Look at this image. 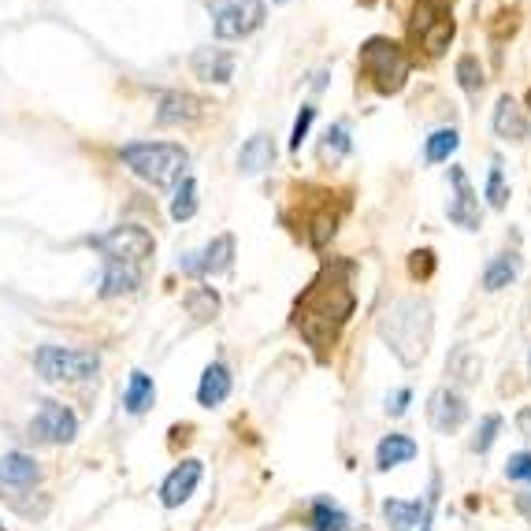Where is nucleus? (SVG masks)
Segmentation results:
<instances>
[{
	"mask_svg": "<svg viewBox=\"0 0 531 531\" xmlns=\"http://www.w3.org/2000/svg\"><path fill=\"white\" fill-rule=\"evenodd\" d=\"M350 275H353L350 260H331L324 272L309 283V290L298 298V305H294V324H298L301 338L316 353H327L335 346L346 320L357 309Z\"/></svg>",
	"mask_w": 531,
	"mask_h": 531,
	"instance_id": "f257e3e1",
	"label": "nucleus"
},
{
	"mask_svg": "<svg viewBox=\"0 0 531 531\" xmlns=\"http://www.w3.org/2000/svg\"><path fill=\"white\" fill-rule=\"evenodd\" d=\"M383 338L390 342V350L398 353L405 364H416L428 353V338H431V309L420 301H394L379 324Z\"/></svg>",
	"mask_w": 531,
	"mask_h": 531,
	"instance_id": "f03ea898",
	"label": "nucleus"
},
{
	"mask_svg": "<svg viewBox=\"0 0 531 531\" xmlns=\"http://www.w3.org/2000/svg\"><path fill=\"white\" fill-rule=\"evenodd\" d=\"M119 160L149 186H171L182 179L190 153L175 142H130L119 149Z\"/></svg>",
	"mask_w": 531,
	"mask_h": 531,
	"instance_id": "7ed1b4c3",
	"label": "nucleus"
},
{
	"mask_svg": "<svg viewBox=\"0 0 531 531\" xmlns=\"http://www.w3.org/2000/svg\"><path fill=\"white\" fill-rule=\"evenodd\" d=\"M409 52L390 38H368L361 45V71L364 78L372 82V90L383 93V97H394V93L405 90L409 82Z\"/></svg>",
	"mask_w": 531,
	"mask_h": 531,
	"instance_id": "20e7f679",
	"label": "nucleus"
},
{
	"mask_svg": "<svg viewBox=\"0 0 531 531\" xmlns=\"http://www.w3.org/2000/svg\"><path fill=\"white\" fill-rule=\"evenodd\" d=\"M454 15L446 0H416L413 19H409V34L428 56H442L454 41Z\"/></svg>",
	"mask_w": 531,
	"mask_h": 531,
	"instance_id": "39448f33",
	"label": "nucleus"
},
{
	"mask_svg": "<svg viewBox=\"0 0 531 531\" xmlns=\"http://www.w3.org/2000/svg\"><path fill=\"white\" fill-rule=\"evenodd\" d=\"M34 368L49 383H86L101 372V357L93 350H64V346H41L34 353Z\"/></svg>",
	"mask_w": 531,
	"mask_h": 531,
	"instance_id": "423d86ee",
	"label": "nucleus"
},
{
	"mask_svg": "<svg viewBox=\"0 0 531 531\" xmlns=\"http://www.w3.org/2000/svg\"><path fill=\"white\" fill-rule=\"evenodd\" d=\"M90 246L101 249L104 257L116 260V264H130V268H138L145 257H153L156 238L145 231V227H138V223H119V227H112V231L90 238Z\"/></svg>",
	"mask_w": 531,
	"mask_h": 531,
	"instance_id": "0eeeda50",
	"label": "nucleus"
},
{
	"mask_svg": "<svg viewBox=\"0 0 531 531\" xmlns=\"http://www.w3.org/2000/svg\"><path fill=\"white\" fill-rule=\"evenodd\" d=\"M264 26V4L260 0H234V4H223L220 12H216V38L220 41H238V38H249L253 30Z\"/></svg>",
	"mask_w": 531,
	"mask_h": 531,
	"instance_id": "6e6552de",
	"label": "nucleus"
},
{
	"mask_svg": "<svg viewBox=\"0 0 531 531\" xmlns=\"http://www.w3.org/2000/svg\"><path fill=\"white\" fill-rule=\"evenodd\" d=\"M30 435L38 442H49V446H64V442H75L78 435V416L60 402H41V409L30 420Z\"/></svg>",
	"mask_w": 531,
	"mask_h": 531,
	"instance_id": "1a4fd4ad",
	"label": "nucleus"
},
{
	"mask_svg": "<svg viewBox=\"0 0 531 531\" xmlns=\"http://www.w3.org/2000/svg\"><path fill=\"white\" fill-rule=\"evenodd\" d=\"M231 260H234V238L231 234H216L201 253H186L179 264L182 272L190 275H220L231 268Z\"/></svg>",
	"mask_w": 531,
	"mask_h": 531,
	"instance_id": "9d476101",
	"label": "nucleus"
},
{
	"mask_svg": "<svg viewBox=\"0 0 531 531\" xmlns=\"http://www.w3.org/2000/svg\"><path fill=\"white\" fill-rule=\"evenodd\" d=\"M450 179H454V201L446 208V216L450 223L457 227H465V231H480V197L472 190V182H468L465 168H450Z\"/></svg>",
	"mask_w": 531,
	"mask_h": 531,
	"instance_id": "9b49d317",
	"label": "nucleus"
},
{
	"mask_svg": "<svg viewBox=\"0 0 531 531\" xmlns=\"http://www.w3.org/2000/svg\"><path fill=\"white\" fill-rule=\"evenodd\" d=\"M468 420V405L465 398L457 394V390L450 387H442L431 394V402H428V424L439 435H450V431H457L461 424Z\"/></svg>",
	"mask_w": 531,
	"mask_h": 531,
	"instance_id": "f8f14e48",
	"label": "nucleus"
},
{
	"mask_svg": "<svg viewBox=\"0 0 531 531\" xmlns=\"http://www.w3.org/2000/svg\"><path fill=\"white\" fill-rule=\"evenodd\" d=\"M201 116H205V101L194 97V93H182V90L160 93V104H156V123H160V127L197 123Z\"/></svg>",
	"mask_w": 531,
	"mask_h": 531,
	"instance_id": "ddd939ff",
	"label": "nucleus"
},
{
	"mask_svg": "<svg viewBox=\"0 0 531 531\" xmlns=\"http://www.w3.org/2000/svg\"><path fill=\"white\" fill-rule=\"evenodd\" d=\"M201 461H182L179 468H171L168 480L160 483V502H164V509H175L182 506L190 494L197 491V483H201Z\"/></svg>",
	"mask_w": 531,
	"mask_h": 531,
	"instance_id": "4468645a",
	"label": "nucleus"
},
{
	"mask_svg": "<svg viewBox=\"0 0 531 531\" xmlns=\"http://www.w3.org/2000/svg\"><path fill=\"white\" fill-rule=\"evenodd\" d=\"M491 127H494V134H498V138H506V142H524V138L531 134L528 112H524V108H520L509 93H502L498 104H494Z\"/></svg>",
	"mask_w": 531,
	"mask_h": 531,
	"instance_id": "2eb2a0df",
	"label": "nucleus"
},
{
	"mask_svg": "<svg viewBox=\"0 0 531 531\" xmlns=\"http://www.w3.org/2000/svg\"><path fill=\"white\" fill-rule=\"evenodd\" d=\"M190 67H194V75L208 86H227L234 78V56L227 49H197L190 56Z\"/></svg>",
	"mask_w": 531,
	"mask_h": 531,
	"instance_id": "dca6fc26",
	"label": "nucleus"
},
{
	"mask_svg": "<svg viewBox=\"0 0 531 531\" xmlns=\"http://www.w3.org/2000/svg\"><path fill=\"white\" fill-rule=\"evenodd\" d=\"M38 480H41V468L30 454L12 450V454L0 457V487H12V491H19V487H34Z\"/></svg>",
	"mask_w": 531,
	"mask_h": 531,
	"instance_id": "f3484780",
	"label": "nucleus"
},
{
	"mask_svg": "<svg viewBox=\"0 0 531 531\" xmlns=\"http://www.w3.org/2000/svg\"><path fill=\"white\" fill-rule=\"evenodd\" d=\"M231 398V372H227V364H208L205 372H201V383H197V402L205 405V409H216Z\"/></svg>",
	"mask_w": 531,
	"mask_h": 531,
	"instance_id": "a211bd4d",
	"label": "nucleus"
},
{
	"mask_svg": "<svg viewBox=\"0 0 531 531\" xmlns=\"http://www.w3.org/2000/svg\"><path fill=\"white\" fill-rule=\"evenodd\" d=\"M435 502V498H431ZM431 502H402V498H387L383 502V520H387L394 531H409L416 528V524H424V517L431 513Z\"/></svg>",
	"mask_w": 531,
	"mask_h": 531,
	"instance_id": "6ab92c4d",
	"label": "nucleus"
},
{
	"mask_svg": "<svg viewBox=\"0 0 531 531\" xmlns=\"http://www.w3.org/2000/svg\"><path fill=\"white\" fill-rule=\"evenodd\" d=\"M272 164H275V145L268 134H253L242 145V153H238V171L242 175H260V171H268Z\"/></svg>",
	"mask_w": 531,
	"mask_h": 531,
	"instance_id": "aec40b11",
	"label": "nucleus"
},
{
	"mask_svg": "<svg viewBox=\"0 0 531 531\" xmlns=\"http://www.w3.org/2000/svg\"><path fill=\"white\" fill-rule=\"evenodd\" d=\"M416 457V442L409 435H383L376 446V468L379 472H390L398 465H409Z\"/></svg>",
	"mask_w": 531,
	"mask_h": 531,
	"instance_id": "412c9836",
	"label": "nucleus"
},
{
	"mask_svg": "<svg viewBox=\"0 0 531 531\" xmlns=\"http://www.w3.org/2000/svg\"><path fill=\"white\" fill-rule=\"evenodd\" d=\"M138 283H142V272H138V268L108 260V264H104V275H101V298H119V294H134V290H138Z\"/></svg>",
	"mask_w": 531,
	"mask_h": 531,
	"instance_id": "4be33fe9",
	"label": "nucleus"
},
{
	"mask_svg": "<svg viewBox=\"0 0 531 531\" xmlns=\"http://www.w3.org/2000/svg\"><path fill=\"white\" fill-rule=\"evenodd\" d=\"M156 402V383L145 372H130V383L127 390H123V409H127L130 416H142L149 405Z\"/></svg>",
	"mask_w": 531,
	"mask_h": 531,
	"instance_id": "5701e85b",
	"label": "nucleus"
},
{
	"mask_svg": "<svg viewBox=\"0 0 531 531\" xmlns=\"http://www.w3.org/2000/svg\"><path fill=\"white\" fill-rule=\"evenodd\" d=\"M517 275H520L517 253H498V257L483 268V286H487V290H502V286H509Z\"/></svg>",
	"mask_w": 531,
	"mask_h": 531,
	"instance_id": "b1692460",
	"label": "nucleus"
},
{
	"mask_svg": "<svg viewBox=\"0 0 531 531\" xmlns=\"http://www.w3.org/2000/svg\"><path fill=\"white\" fill-rule=\"evenodd\" d=\"M305 227H309V242L316 249H324L331 238H335L338 231V212H331V201H327L320 212H312L309 220H305Z\"/></svg>",
	"mask_w": 531,
	"mask_h": 531,
	"instance_id": "393cba45",
	"label": "nucleus"
},
{
	"mask_svg": "<svg viewBox=\"0 0 531 531\" xmlns=\"http://www.w3.org/2000/svg\"><path fill=\"white\" fill-rule=\"evenodd\" d=\"M457 145H461V134L454 127H442L435 130L428 142H424V160L428 164H442V160H450L457 153Z\"/></svg>",
	"mask_w": 531,
	"mask_h": 531,
	"instance_id": "a878e982",
	"label": "nucleus"
},
{
	"mask_svg": "<svg viewBox=\"0 0 531 531\" xmlns=\"http://www.w3.org/2000/svg\"><path fill=\"white\" fill-rule=\"evenodd\" d=\"M346 528H350V517L335 502L316 498V506H312V531H346Z\"/></svg>",
	"mask_w": 531,
	"mask_h": 531,
	"instance_id": "bb28decb",
	"label": "nucleus"
},
{
	"mask_svg": "<svg viewBox=\"0 0 531 531\" xmlns=\"http://www.w3.org/2000/svg\"><path fill=\"white\" fill-rule=\"evenodd\" d=\"M186 312H190L194 320L205 324V320H212V316L220 312V294H216L212 286H197V290L186 294Z\"/></svg>",
	"mask_w": 531,
	"mask_h": 531,
	"instance_id": "cd10ccee",
	"label": "nucleus"
},
{
	"mask_svg": "<svg viewBox=\"0 0 531 531\" xmlns=\"http://www.w3.org/2000/svg\"><path fill=\"white\" fill-rule=\"evenodd\" d=\"M194 212H197V182L190 179V175H182L179 190H175V197H171V220L186 223Z\"/></svg>",
	"mask_w": 531,
	"mask_h": 531,
	"instance_id": "c85d7f7f",
	"label": "nucleus"
},
{
	"mask_svg": "<svg viewBox=\"0 0 531 531\" xmlns=\"http://www.w3.org/2000/svg\"><path fill=\"white\" fill-rule=\"evenodd\" d=\"M353 142H350V127L346 123H335V127L324 134V145H320V156L324 160H331V164H338L342 156H350Z\"/></svg>",
	"mask_w": 531,
	"mask_h": 531,
	"instance_id": "c756f323",
	"label": "nucleus"
},
{
	"mask_svg": "<svg viewBox=\"0 0 531 531\" xmlns=\"http://www.w3.org/2000/svg\"><path fill=\"white\" fill-rule=\"evenodd\" d=\"M457 82H461V90L465 93H480L483 90V82H487V78H483V64L472 56V52L457 60Z\"/></svg>",
	"mask_w": 531,
	"mask_h": 531,
	"instance_id": "7c9ffc66",
	"label": "nucleus"
},
{
	"mask_svg": "<svg viewBox=\"0 0 531 531\" xmlns=\"http://www.w3.org/2000/svg\"><path fill=\"white\" fill-rule=\"evenodd\" d=\"M450 372H454V379H461V383H472V379L480 376V357L468 350V346H461V350L450 357Z\"/></svg>",
	"mask_w": 531,
	"mask_h": 531,
	"instance_id": "2f4dec72",
	"label": "nucleus"
},
{
	"mask_svg": "<svg viewBox=\"0 0 531 531\" xmlns=\"http://www.w3.org/2000/svg\"><path fill=\"white\" fill-rule=\"evenodd\" d=\"M506 201H509V186H506V175H502V160H494L491 175H487V205L506 208Z\"/></svg>",
	"mask_w": 531,
	"mask_h": 531,
	"instance_id": "473e14b6",
	"label": "nucleus"
},
{
	"mask_svg": "<svg viewBox=\"0 0 531 531\" xmlns=\"http://www.w3.org/2000/svg\"><path fill=\"white\" fill-rule=\"evenodd\" d=\"M498 431H502V416H487L483 428L476 431V439H472V450H476V454H487L494 446V439H498Z\"/></svg>",
	"mask_w": 531,
	"mask_h": 531,
	"instance_id": "72a5a7b5",
	"label": "nucleus"
},
{
	"mask_svg": "<svg viewBox=\"0 0 531 531\" xmlns=\"http://www.w3.org/2000/svg\"><path fill=\"white\" fill-rule=\"evenodd\" d=\"M312 119H316V108H312V104H301L298 119H294V130H290V149H294V153H298V149H301V142L309 138Z\"/></svg>",
	"mask_w": 531,
	"mask_h": 531,
	"instance_id": "f704fd0d",
	"label": "nucleus"
},
{
	"mask_svg": "<svg viewBox=\"0 0 531 531\" xmlns=\"http://www.w3.org/2000/svg\"><path fill=\"white\" fill-rule=\"evenodd\" d=\"M506 476L517 483H531V454H513L506 461Z\"/></svg>",
	"mask_w": 531,
	"mask_h": 531,
	"instance_id": "c9c22d12",
	"label": "nucleus"
},
{
	"mask_svg": "<svg viewBox=\"0 0 531 531\" xmlns=\"http://www.w3.org/2000/svg\"><path fill=\"white\" fill-rule=\"evenodd\" d=\"M409 268H413V275H431L435 272V253H431V249H416L413 260H409Z\"/></svg>",
	"mask_w": 531,
	"mask_h": 531,
	"instance_id": "e433bc0d",
	"label": "nucleus"
},
{
	"mask_svg": "<svg viewBox=\"0 0 531 531\" xmlns=\"http://www.w3.org/2000/svg\"><path fill=\"white\" fill-rule=\"evenodd\" d=\"M409 398H413L409 390H398L394 398H387V413H390V416H402L405 409H409Z\"/></svg>",
	"mask_w": 531,
	"mask_h": 531,
	"instance_id": "4c0bfd02",
	"label": "nucleus"
},
{
	"mask_svg": "<svg viewBox=\"0 0 531 531\" xmlns=\"http://www.w3.org/2000/svg\"><path fill=\"white\" fill-rule=\"evenodd\" d=\"M517 428L524 431V435H528V439H531V409H520V416H517Z\"/></svg>",
	"mask_w": 531,
	"mask_h": 531,
	"instance_id": "58836bf2",
	"label": "nucleus"
},
{
	"mask_svg": "<svg viewBox=\"0 0 531 531\" xmlns=\"http://www.w3.org/2000/svg\"><path fill=\"white\" fill-rule=\"evenodd\" d=\"M420 531H431V513L424 517V524H420Z\"/></svg>",
	"mask_w": 531,
	"mask_h": 531,
	"instance_id": "ea45409f",
	"label": "nucleus"
},
{
	"mask_svg": "<svg viewBox=\"0 0 531 531\" xmlns=\"http://www.w3.org/2000/svg\"><path fill=\"white\" fill-rule=\"evenodd\" d=\"M0 531H4V520H0Z\"/></svg>",
	"mask_w": 531,
	"mask_h": 531,
	"instance_id": "a19ab883",
	"label": "nucleus"
},
{
	"mask_svg": "<svg viewBox=\"0 0 531 531\" xmlns=\"http://www.w3.org/2000/svg\"><path fill=\"white\" fill-rule=\"evenodd\" d=\"M361 4H372V0H361Z\"/></svg>",
	"mask_w": 531,
	"mask_h": 531,
	"instance_id": "79ce46f5",
	"label": "nucleus"
}]
</instances>
